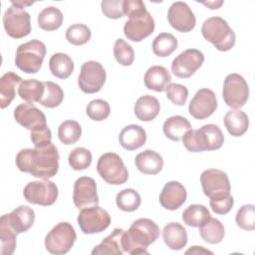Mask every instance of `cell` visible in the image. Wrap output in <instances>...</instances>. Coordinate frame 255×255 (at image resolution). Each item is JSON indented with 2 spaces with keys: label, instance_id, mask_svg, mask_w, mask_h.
<instances>
[{
  "label": "cell",
  "instance_id": "obj_1",
  "mask_svg": "<svg viewBox=\"0 0 255 255\" xmlns=\"http://www.w3.org/2000/svg\"><path fill=\"white\" fill-rule=\"evenodd\" d=\"M59 158L58 149L51 142L42 147L21 149L15 162L20 171L37 178L49 179L59 170Z\"/></svg>",
  "mask_w": 255,
  "mask_h": 255
},
{
  "label": "cell",
  "instance_id": "obj_2",
  "mask_svg": "<svg viewBox=\"0 0 255 255\" xmlns=\"http://www.w3.org/2000/svg\"><path fill=\"white\" fill-rule=\"evenodd\" d=\"M159 236L158 225L148 218H139L123 232L121 245L124 252L128 254H148L146 248Z\"/></svg>",
  "mask_w": 255,
  "mask_h": 255
},
{
  "label": "cell",
  "instance_id": "obj_3",
  "mask_svg": "<svg viewBox=\"0 0 255 255\" xmlns=\"http://www.w3.org/2000/svg\"><path fill=\"white\" fill-rule=\"evenodd\" d=\"M181 139L187 150L200 152L219 149L224 142V135L218 126L208 124L199 129H189Z\"/></svg>",
  "mask_w": 255,
  "mask_h": 255
},
{
  "label": "cell",
  "instance_id": "obj_4",
  "mask_svg": "<svg viewBox=\"0 0 255 255\" xmlns=\"http://www.w3.org/2000/svg\"><path fill=\"white\" fill-rule=\"evenodd\" d=\"M201 34L205 40L221 52L229 51L235 45L234 31L223 18L218 16L209 17L203 22Z\"/></svg>",
  "mask_w": 255,
  "mask_h": 255
},
{
  "label": "cell",
  "instance_id": "obj_5",
  "mask_svg": "<svg viewBox=\"0 0 255 255\" xmlns=\"http://www.w3.org/2000/svg\"><path fill=\"white\" fill-rule=\"evenodd\" d=\"M45 55V44L34 39L18 46L15 54V65L24 73L36 74L42 67Z\"/></svg>",
  "mask_w": 255,
  "mask_h": 255
},
{
  "label": "cell",
  "instance_id": "obj_6",
  "mask_svg": "<svg viewBox=\"0 0 255 255\" xmlns=\"http://www.w3.org/2000/svg\"><path fill=\"white\" fill-rule=\"evenodd\" d=\"M97 170L100 176L109 184H124L128 178V168L121 156L115 152L102 154L97 163Z\"/></svg>",
  "mask_w": 255,
  "mask_h": 255
},
{
  "label": "cell",
  "instance_id": "obj_7",
  "mask_svg": "<svg viewBox=\"0 0 255 255\" xmlns=\"http://www.w3.org/2000/svg\"><path fill=\"white\" fill-rule=\"evenodd\" d=\"M77 239L74 227L69 222H60L46 235L45 247L51 254L68 253Z\"/></svg>",
  "mask_w": 255,
  "mask_h": 255
},
{
  "label": "cell",
  "instance_id": "obj_8",
  "mask_svg": "<svg viewBox=\"0 0 255 255\" xmlns=\"http://www.w3.org/2000/svg\"><path fill=\"white\" fill-rule=\"evenodd\" d=\"M222 97L225 104L234 109L242 108L249 97V88L245 79L239 74H229L223 83Z\"/></svg>",
  "mask_w": 255,
  "mask_h": 255
},
{
  "label": "cell",
  "instance_id": "obj_9",
  "mask_svg": "<svg viewBox=\"0 0 255 255\" xmlns=\"http://www.w3.org/2000/svg\"><path fill=\"white\" fill-rule=\"evenodd\" d=\"M59 191L57 185L49 179L31 181L23 190V195L26 201L31 204L42 206H49L55 203Z\"/></svg>",
  "mask_w": 255,
  "mask_h": 255
},
{
  "label": "cell",
  "instance_id": "obj_10",
  "mask_svg": "<svg viewBox=\"0 0 255 255\" xmlns=\"http://www.w3.org/2000/svg\"><path fill=\"white\" fill-rule=\"evenodd\" d=\"M3 25L8 36L14 39L26 37L31 32L29 13L14 4H12L4 13Z\"/></svg>",
  "mask_w": 255,
  "mask_h": 255
},
{
  "label": "cell",
  "instance_id": "obj_11",
  "mask_svg": "<svg viewBox=\"0 0 255 255\" xmlns=\"http://www.w3.org/2000/svg\"><path fill=\"white\" fill-rule=\"evenodd\" d=\"M111 223L109 212L99 205L81 209L78 215V224L85 234L100 233L106 230Z\"/></svg>",
  "mask_w": 255,
  "mask_h": 255
},
{
  "label": "cell",
  "instance_id": "obj_12",
  "mask_svg": "<svg viewBox=\"0 0 255 255\" xmlns=\"http://www.w3.org/2000/svg\"><path fill=\"white\" fill-rule=\"evenodd\" d=\"M106 77V71L101 63L97 61L85 62L78 77L79 88L86 94L98 93L103 88Z\"/></svg>",
  "mask_w": 255,
  "mask_h": 255
},
{
  "label": "cell",
  "instance_id": "obj_13",
  "mask_svg": "<svg viewBox=\"0 0 255 255\" xmlns=\"http://www.w3.org/2000/svg\"><path fill=\"white\" fill-rule=\"evenodd\" d=\"M154 20L150 13L145 10L141 13L133 15L125 23V36L132 42H140L148 37L154 31Z\"/></svg>",
  "mask_w": 255,
  "mask_h": 255
},
{
  "label": "cell",
  "instance_id": "obj_14",
  "mask_svg": "<svg viewBox=\"0 0 255 255\" xmlns=\"http://www.w3.org/2000/svg\"><path fill=\"white\" fill-rule=\"evenodd\" d=\"M204 55L197 49H187L181 52L171 63V71L177 78L191 77L203 64Z\"/></svg>",
  "mask_w": 255,
  "mask_h": 255
},
{
  "label": "cell",
  "instance_id": "obj_15",
  "mask_svg": "<svg viewBox=\"0 0 255 255\" xmlns=\"http://www.w3.org/2000/svg\"><path fill=\"white\" fill-rule=\"evenodd\" d=\"M167 20L173 29L181 33L191 31L196 23V18L191 8L181 1H176L170 5L167 11Z\"/></svg>",
  "mask_w": 255,
  "mask_h": 255
},
{
  "label": "cell",
  "instance_id": "obj_16",
  "mask_svg": "<svg viewBox=\"0 0 255 255\" xmlns=\"http://www.w3.org/2000/svg\"><path fill=\"white\" fill-rule=\"evenodd\" d=\"M73 201L78 209L99 204L97 184L92 177L81 176L75 181Z\"/></svg>",
  "mask_w": 255,
  "mask_h": 255
},
{
  "label": "cell",
  "instance_id": "obj_17",
  "mask_svg": "<svg viewBox=\"0 0 255 255\" xmlns=\"http://www.w3.org/2000/svg\"><path fill=\"white\" fill-rule=\"evenodd\" d=\"M217 99L213 91L209 89H200L196 92L189 103L188 112L196 120L209 118L217 109Z\"/></svg>",
  "mask_w": 255,
  "mask_h": 255
},
{
  "label": "cell",
  "instance_id": "obj_18",
  "mask_svg": "<svg viewBox=\"0 0 255 255\" xmlns=\"http://www.w3.org/2000/svg\"><path fill=\"white\" fill-rule=\"evenodd\" d=\"M200 183L203 193L209 198L222 193H228L231 189L227 174L215 168L204 170L200 175Z\"/></svg>",
  "mask_w": 255,
  "mask_h": 255
},
{
  "label": "cell",
  "instance_id": "obj_19",
  "mask_svg": "<svg viewBox=\"0 0 255 255\" xmlns=\"http://www.w3.org/2000/svg\"><path fill=\"white\" fill-rule=\"evenodd\" d=\"M14 119L19 125L31 131L47 127L44 113L30 103L17 106L14 110Z\"/></svg>",
  "mask_w": 255,
  "mask_h": 255
},
{
  "label": "cell",
  "instance_id": "obj_20",
  "mask_svg": "<svg viewBox=\"0 0 255 255\" xmlns=\"http://www.w3.org/2000/svg\"><path fill=\"white\" fill-rule=\"evenodd\" d=\"M185 187L178 181H168L159 194V203L167 210L178 209L186 200Z\"/></svg>",
  "mask_w": 255,
  "mask_h": 255
},
{
  "label": "cell",
  "instance_id": "obj_21",
  "mask_svg": "<svg viewBox=\"0 0 255 255\" xmlns=\"http://www.w3.org/2000/svg\"><path fill=\"white\" fill-rule=\"evenodd\" d=\"M4 216L18 234L28 231L35 221V212L27 205H20L9 214H4Z\"/></svg>",
  "mask_w": 255,
  "mask_h": 255
},
{
  "label": "cell",
  "instance_id": "obj_22",
  "mask_svg": "<svg viewBox=\"0 0 255 255\" xmlns=\"http://www.w3.org/2000/svg\"><path fill=\"white\" fill-rule=\"evenodd\" d=\"M119 140L125 149L134 150L145 143L146 132L140 126L128 125L120 132Z\"/></svg>",
  "mask_w": 255,
  "mask_h": 255
},
{
  "label": "cell",
  "instance_id": "obj_23",
  "mask_svg": "<svg viewBox=\"0 0 255 255\" xmlns=\"http://www.w3.org/2000/svg\"><path fill=\"white\" fill-rule=\"evenodd\" d=\"M134 163L136 168L144 174H156L163 167L161 155L152 149L139 152L134 158Z\"/></svg>",
  "mask_w": 255,
  "mask_h": 255
},
{
  "label": "cell",
  "instance_id": "obj_24",
  "mask_svg": "<svg viewBox=\"0 0 255 255\" xmlns=\"http://www.w3.org/2000/svg\"><path fill=\"white\" fill-rule=\"evenodd\" d=\"M165 245L171 250H181L187 243V232L178 222L167 223L162 230Z\"/></svg>",
  "mask_w": 255,
  "mask_h": 255
},
{
  "label": "cell",
  "instance_id": "obj_25",
  "mask_svg": "<svg viewBox=\"0 0 255 255\" xmlns=\"http://www.w3.org/2000/svg\"><path fill=\"white\" fill-rule=\"evenodd\" d=\"M144 85L148 90L155 92L165 91L167 85L170 84L171 76L167 69L162 66H152L147 69L144 74Z\"/></svg>",
  "mask_w": 255,
  "mask_h": 255
},
{
  "label": "cell",
  "instance_id": "obj_26",
  "mask_svg": "<svg viewBox=\"0 0 255 255\" xmlns=\"http://www.w3.org/2000/svg\"><path fill=\"white\" fill-rule=\"evenodd\" d=\"M133 111L139 121L150 122L159 114L160 105L156 98L150 95H144L136 100Z\"/></svg>",
  "mask_w": 255,
  "mask_h": 255
},
{
  "label": "cell",
  "instance_id": "obj_27",
  "mask_svg": "<svg viewBox=\"0 0 255 255\" xmlns=\"http://www.w3.org/2000/svg\"><path fill=\"white\" fill-rule=\"evenodd\" d=\"M22 78L14 72L5 73L0 79V108H7L16 96V87L20 85Z\"/></svg>",
  "mask_w": 255,
  "mask_h": 255
},
{
  "label": "cell",
  "instance_id": "obj_28",
  "mask_svg": "<svg viewBox=\"0 0 255 255\" xmlns=\"http://www.w3.org/2000/svg\"><path fill=\"white\" fill-rule=\"evenodd\" d=\"M224 126L232 136H241L248 129V116L241 110L229 111L224 116Z\"/></svg>",
  "mask_w": 255,
  "mask_h": 255
},
{
  "label": "cell",
  "instance_id": "obj_29",
  "mask_svg": "<svg viewBox=\"0 0 255 255\" xmlns=\"http://www.w3.org/2000/svg\"><path fill=\"white\" fill-rule=\"evenodd\" d=\"M162 128L167 138L173 141H179L182 136L189 129H191V125L186 118L181 116H173L165 120Z\"/></svg>",
  "mask_w": 255,
  "mask_h": 255
},
{
  "label": "cell",
  "instance_id": "obj_30",
  "mask_svg": "<svg viewBox=\"0 0 255 255\" xmlns=\"http://www.w3.org/2000/svg\"><path fill=\"white\" fill-rule=\"evenodd\" d=\"M124 232L122 228H115L111 234H109L99 245L93 250V255H123L124 250L121 245V237Z\"/></svg>",
  "mask_w": 255,
  "mask_h": 255
},
{
  "label": "cell",
  "instance_id": "obj_31",
  "mask_svg": "<svg viewBox=\"0 0 255 255\" xmlns=\"http://www.w3.org/2000/svg\"><path fill=\"white\" fill-rule=\"evenodd\" d=\"M49 68L55 77L67 79L74 71V62L67 54L56 53L49 60Z\"/></svg>",
  "mask_w": 255,
  "mask_h": 255
},
{
  "label": "cell",
  "instance_id": "obj_32",
  "mask_svg": "<svg viewBox=\"0 0 255 255\" xmlns=\"http://www.w3.org/2000/svg\"><path fill=\"white\" fill-rule=\"evenodd\" d=\"M199 233L201 238L209 244L220 243L224 237L223 224L211 216L199 226Z\"/></svg>",
  "mask_w": 255,
  "mask_h": 255
},
{
  "label": "cell",
  "instance_id": "obj_33",
  "mask_svg": "<svg viewBox=\"0 0 255 255\" xmlns=\"http://www.w3.org/2000/svg\"><path fill=\"white\" fill-rule=\"evenodd\" d=\"M18 95L27 103H39L44 95V84L35 79L24 80L18 87Z\"/></svg>",
  "mask_w": 255,
  "mask_h": 255
},
{
  "label": "cell",
  "instance_id": "obj_34",
  "mask_svg": "<svg viewBox=\"0 0 255 255\" xmlns=\"http://www.w3.org/2000/svg\"><path fill=\"white\" fill-rule=\"evenodd\" d=\"M63 23V14L61 10L54 6L44 8L38 14V25L42 30L54 31L61 27Z\"/></svg>",
  "mask_w": 255,
  "mask_h": 255
},
{
  "label": "cell",
  "instance_id": "obj_35",
  "mask_svg": "<svg viewBox=\"0 0 255 255\" xmlns=\"http://www.w3.org/2000/svg\"><path fill=\"white\" fill-rule=\"evenodd\" d=\"M17 232L10 226L4 215L0 218V254L11 255L16 248Z\"/></svg>",
  "mask_w": 255,
  "mask_h": 255
},
{
  "label": "cell",
  "instance_id": "obj_36",
  "mask_svg": "<svg viewBox=\"0 0 255 255\" xmlns=\"http://www.w3.org/2000/svg\"><path fill=\"white\" fill-rule=\"evenodd\" d=\"M152 52L158 57H168L177 48V40L170 33H160L152 41Z\"/></svg>",
  "mask_w": 255,
  "mask_h": 255
},
{
  "label": "cell",
  "instance_id": "obj_37",
  "mask_svg": "<svg viewBox=\"0 0 255 255\" xmlns=\"http://www.w3.org/2000/svg\"><path fill=\"white\" fill-rule=\"evenodd\" d=\"M82 134L80 124L73 120L64 121L58 128V136L61 142L66 145L76 143Z\"/></svg>",
  "mask_w": 255,
  "mask_h": 255
},
{
  "label": "cell",
  "instance_id": "obj_38",
  "mask_svg": "<svg viewBox=\"0 0 255 255\" xmlns=\"http://www.w3.org/2000/svg\"><path fill=\"white\" fill-rule=\"evenodd\" d=\"M209 217V210L201 204H191L182 212L183 222L191 227H199Z\"/></svg>",
  "mask_w": 255,
  "mask_h": 255
},
{
  "label": "cell",
  "instance_id": "obj_39",
  "mask_svg": "<svg viewBox=\"0 0 255 255\" xmlns=\"http://www.w3.org/2000/svg\"><path fill=\"white\" fill-rule=\"evenodd\" d=\"M44 84V95L40 100V104L46 108L53 109L61 105L64 99V92L62 88L51 81L43 82Z\"/></svg>",
  "mask_w": 255,
  "mask_h": 255
},
{
  "label": "cell",
  "instance_id": "obj_40",
  "mask_svg": "<svg viewBox=\"0 0 255 255\" xmlns=\"http://www.w3.org/2000/svg\"><path fill=\"white\" fill-rule=\"evenodd\" d=\"M140 202V195L132 188L123 189L117 194L116 197V203L118 207L126 212H131L136 210L139 207Z\"/></svg>",
  "mask_w": 255,
  "mask_h": 255
},
{
  "label": "cell",
  "instance_id": "obj_41",
  "mask_svg": "<svg viewBox=\"0 0 255 255\" xmlns=\"http://www.w3.org/2000/svg\"><path fill=\"white\" fill-rule=\"evenodd\" d=\"M91 30L90 28L81 23L71 25L66 31L67 41L75 46H81L89 42L91 39Z\"/></svg>",
  "mask_w": 255,
  "mask_h": 255
},
{
  "label": "cell",
  "instance_id": "obj_42",
  "mask_svg": "<svg viewBox=\"0 0 255 255\" xmlns=\"http://www.w3.org/2000/svg\"><path fill=\"white\" fill-rule=\"evenodd\" d=\"M92 153L85 147L74 148L68 157L70 166L75 170H84L88 168L92 163Z\"/></svg>",
  "mask_w": 255,
  "mask_h": 255
},
{
  "label": "cell",
  "instance_id": "obj_43",
  "mask_svg": "<svg viewBox=\"0 0 255 255\" xmlns=\"http://www.w3.org/2000/svg\"><path fill=\"white\" fill-rule=\"evenodd\" d=\"M114 56L117 62L123 66H130L134 60V52L124 39H118L114 45Z\"/></svg>",
  "mask_w": 255,
  "mask_h": 255
},
{
  "label": "cell",
  "instance_id": "obj_44",
  "mask_svg": "<svg viewBox=\"0 0 255 255\" xmlns=\"http://www.w3.org/2000/svg\"><path fill=\"white\" fill-rule=\"evenodd\" d=\"M236 224L243 230H254L255 228V209L253 204L241 206L236 213Z\"/></svg>",
  "mask_w": 255,
  "mask_h": 255
},
{
  "label": "cell",
  "instance_id": "obj_45",
  "mask_svg": "<svg viewBox=\"0 0 255 255\" xmlns=\"http://www.w3.org/2000/svg\"><path fill=\"white\" fill-rule=\"evenodd\" d=\"M110 105L108 102L102 100V99H96L91 101L87 108H86V113L88 117L97 122H101L106 120L110 116Z\"/></svg>",
  "mask_w": 255,
  "mask_h": 255
},
{
  "label": "cell",
  "instance_id": "obj_46",
  "mask_svg": "<svg viewBox=\"0 0 255 255\" xmlns=\"http://www.w3.org/2000/svg\"><path fill=\"white\" fill-rule=\"evenodd\" d=\"M209 204L214 213L224 215V214H227L232 209L234 204V199L230 194V192L222 193V194L210 197Z\"/></svg>",
  "mask_w": 255,
  "mask_h": 255
},
{
  "label": "cell",
  "instance_id": "obj_47",
  "mask_svg": "<svg viewBox=\"0 0 255 255\" xmlns=\"http://www.w3.org/2000/svg\"><path fill=\"white\" fill-rule=\"evenodd\" d=\"M165 92L167 99L176 106H183L188 97L187 88L181 84L171 83L167 85Z\"/></svg>",
  "mask_w": 255,
  "mask_h": 255
},
{
  "label": "cell",
  "instance_id": "obj_48",
  "mask_svg": "<svg viewBox=\"0 0 255 255\" xmlns=\"http://www.w3.org/2000/svg\"><path fill=\"white\" fill-rule=\"evenodd\" d=\"M124 0H103L101 3L102 12L110 19H119L124 16Z\"/></svg>",
  "mask_w": 255,
  "mask_h": 255
},
{
  "label": "cell",
  "instance_id": "obj_49",
  "mask_svg": "<svg viewBox=\"0 0 255 255\" xmlns=\"http://www.w3.org/2000/svg\"><path fill=\"white\" fill-rule=\"evenodd\" d=\"M30 135L35 147H42L52 142V132L48 126L42 128H38L36 130H32Z\"/></svg>",
  "mask_w": 255,
  "mask_h": 255
},
{
  "label": "cell",
  "instance_id": "obj_50",
  "mask_svg": "<svg viewBox=\"0 0 255 255\" xmlns=\"http://www.w3.org/2000/svg\"><path fill=\"white\" fill-rule=\"evenodd\" d=\"M123 9L124 15L128 18L146 10L145 5L141 0H124Z\"/></svg>",
  "mask_w": 255,
  "mask_h": 255
},
{
  "label": "cell",
  "instance_id": "obj_51",
  "mask_svg": "<svg viewBox=\"0 0 255 255\" xmlns=\"http://www.w3.org/2000/svg\"><path fill=\"white\" fill-rule=\"evenodd\" d=\"M189 253H191V254H198V253H199V254H206V253L212 254L211 251L204 249L202 246H192V248L188 249V250L185 252V254H189Z\"/></svg>",
  "mask_w": 255,
  "mask_h": 255
},
{
  "label": "cell",
  "instance_id": "obj_52",
  "mask_svg": "<svg viewBox=\"0 0 255 255\" xmlns=\"http://www.w3.org/2000/svg\"><path fill=\"white\" fill-rule=\"evenodd\" d=\"M202 4L209 7L210 9H218L223 4V1H207V2H203Z\"/></svg>",
  "mask_w": 255,
  "mask_h": 255
},
{
  "label": "cell",
  "instance_id": "obj_53",
  "mask_svg": "<svg viewBox=\"0 0 255 255\" xmlns=\"http://www.w3.org/2000/svg\"><path fill=\"white\" fill-rule=\"evenodd\" d=\"M11 3L14 4V5H17L21 8H24L25 6H30V5L33 4V2H25V1H12Z\"/></svg>",
  "mask_w": 255,
  "mask_h": 255
}]
</instances>
